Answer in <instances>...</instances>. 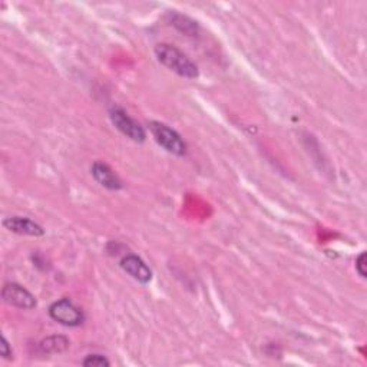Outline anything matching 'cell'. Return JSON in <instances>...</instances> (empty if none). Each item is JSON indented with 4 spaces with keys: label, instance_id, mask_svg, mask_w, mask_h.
I'll use <instances>...</instances> for the list:
<instances>
[{
    "label": "cell",
    "instance_id": "6da1fadb",
    "mask_svg": "<svg viewBox=\"0 0 367 367\" xmlns=\"http://www.w3.org/2000/svg\"><path fill=\"white\" fill-rule=\"evenodd\" d=\"M156 59L165 66L166 69L171 72L187 78V79H195L198 78L199 72L196 65L178 48L170 44H158L154 49Z\"/></svg>",
    "mask_w": 367,
    "mask_h": 367
},
{
    "label": "cell",
    "instance_id": "7a4b0ae2",
    "mask_svg": "<svg viewBox=\"0 0 367 367\" xmlns=\"http://www.w3.org/2000/svg\"><path fill=\"white\" fill-rule=\"evenodd\" d=\"M148 126L156 144L162 147L166 152L177 156H184L187 154V144L175 129L158 121L149 122Z\"/></svg>",
    "mask_w": 367,
    "mask_h": 367
},
{
    "label": "cell",
    "instance_id": "3957f363",
    "mask_svg": "<svg viewBox=\"0 0 367 367\" xmlns=\"http://www.w3.org/2000/svg\"><path fill=\"white\" fill-rule=\"evenodd\" d=\"M49 316L52 320L66 327H78L85 321L84 312L68 297L53 302L49 307Z\"/></svg>",
    "mask_w": 367,
    "mask_h": 367
},
{
    "label": "cell",
    "instance_id": "277c9868",
    "mask_svg": "<svg viewBox=\"0 0 367 367\" xmlns=\"http://www.w3.org/2000/svg\"><path fill=\"white\" fill-rule=\"evenodd\" d=\"M111 121L115 125V128L124 133V135L129 140H132L133 142H144L147 140V131L144 129V126L135 121L133 118H131L124 109L115 107L111 109L109 112Z\"/></svg>",
    "mask_w": 367,
    "mask_h": 367
},
{
    "label": "cell",
    "instance_id": "5b68a950",
    "mask_svg": "<svg viewBox=\"0 0 367 367\" xmlns=\"http://www.w3.org/2000/svg\"><path fill=\"white\" fill-rule=\"evenodd\" d=\"M2 298L9 306L18 307L20 310H32L38 305L35 295H33L29 290H26L23 286L16 283H6L4 286Z\"/></svg>",
    "mask_w": 367,
    "mask_h": 367
},
{
    "label": "cell",
    "instance_id": "8992f818",
    "mask_svg": "<svg viewBox=\"0 0 367 367\" xmlns=\"http://www.w3.org/2000/svg\"><path fill=\"white\" fill-rule=\"evenodd\" d=\"M121 269L129 274L133 280H137L141 284H148L152 280V270L147 265V262L135 255V254H128L121 260Z\"/></svg>",
    "mask_w": 367,
    "mask_h": 367
},
{
    "label": "cell",
    "instance_id": "52a82bcc",
    "mask_svg": "<svg viewBox=\"0 0 367 367\" xmlns=\"http://www.w3.org/2000/svg\"><path fill=\"white\" fill-rule=\"evenodd\" d=\"M4 227L12 232L20 236H30V237H42L45 234V229L35 221L26 217H8L4 220Z\"/></svg>",
    "mask_w": 367,
    "mask_h": 367
},
{
    "label": "cell",
    "instance_id": "ba28073f",
    "mask_svg": "<svg viewBox=\"0 0 367 367\" xmlns=\"http://www.w3.org/2000/svg\"><path fill=\"white\" fill-rule=\"evenodd\" d=\"M91 174L93 177V180L99 184L102 185L107 189L111 191H118L122 188V181L118 177V174L111 168V166L105 162L101 161H96L92 168H91Z\"/></svg>",
    "mask_w": 367,
    "mask_h": 367
},
{
    "label": "cell",
    "instance_id": "9c48e42d",
    "mask_svg": "<svg viewBox=\"0 0 367 367\" xmlns=\"http://www.w3.org/2000/svg\"><path fill=\"white\" fill-rule=\"evenodd\" d=\"M71 342L66 336H49L38 343L39 353L42 354H60L69 349Z\"/></svg>",
    "mask_w": 367,
    "mask_h": 367
},
{
    "label": "cell",
    "instance_id": "30bf717a",
    "mask_svg": "<svg viewBox=\"0 0 367 367\" xmlns=\"http://www.w3.org/2000/svg\"><path fill=\"white\" fill-rule=\"evenodd\" d=\"M82 364L85 367H108L111 366V361L102 354H89L82 361Z\"/></svg>",
    "mask_w": 367,
    "mask_h": 367
},
{
    "label": "cell",
    "instance_id": "8fae6325",
    "mask_svg": "<svg viewBox=\"0 0 367 367\" xmlns=\"http://www.w3.org/2000/svg\"><path fill=\"white\" fill-rule=\"evenodd\" d=\"M356 272L361 279L367 277V270H366V253H360L359 257L356 258Z\"/></svg>",
    "mask_w": 367,
    "mask_h": 367
},
{
    "label": "cell",
    "instance_id": "7c38bea8",
    "mask_svg": "<svg viewBox=\"0 0 367 367\" xmlns=\"http://www.w3.org/2000/svg\"><path fill=\"white\" fill-rule=\"evenodd\" d=\"M0 354H2V357L6 359V360L13 357L12 347H11V345H9V342L6 340L5 336H2V345H0Z\"/></svg>",
    "mask_w": 367,
    "mask_h": 367
}]
</instances>
